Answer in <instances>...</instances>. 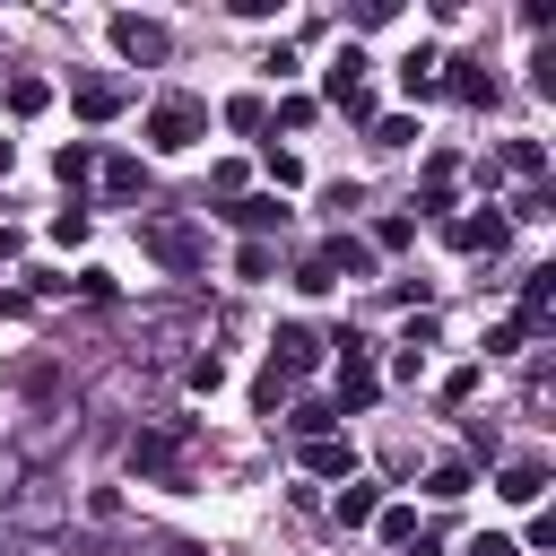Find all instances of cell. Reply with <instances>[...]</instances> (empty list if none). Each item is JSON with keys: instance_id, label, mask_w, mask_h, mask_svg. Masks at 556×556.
Instances as JSON below:
<instances>
[{"instance_id": "obj_10", "label": "cell", "mask_w": 556, "mask_h": 556, "mask_svg": "<svg viewBox=\"0 0 556 556\" xmlns=\"http://www.w3.org/2000/svg\"><path fill=\"white\" fill-rule=\"evenodd\" d=\"M304 469H313V478H356V443H348V434H313V443H304Z\"/></svg>"}, {"instance_id": "obj_6", "label": "cell", "mask_w": 556, "mask_h": 556, "mask_svg": "<svg viewBox=\"0 0 556 556\" xmlns=\"http://www.w3.org/2000/svg\"><path fill=\"white\" fill-rule=\"evenodd\" d=\"M113 52H122V61H165V26L139 17V9H122V17H113Z\"/></svg>"}, {"instance_id": "obj_25", "label": "cell", "mask_w": 556, "mask_h": 556, "mask_svg": "<svg viewBox=\"0 0 556 556\" xmlns=\"http://www.w3.org/2000/svg\"><path fill=\"white\" fill-rule=\"evenodd\" d=\"M52 174H61V182H70V191H78V182H87V174H96V148H87V139H70V148H61V156H52Z\"/></svg>"}, {"instance_id": "obj_36", "label": "cell", "mask_w": 556, "mask_h": 556, "mask_svg": "<svg viewBox=\"0 0 556 556\" xmlns=\"http://www.w3.org/2000/svg\"><path fill=\"white\" fill-rule=\"evenodd\" d=\"M400 348H417V356H426V348H434V313H408V330H400Z\"/></svg>"}, {"instance_id": "obj_31", "label": "cell", "mask_w": 556, "mask_h": 556, "mask_svg": "<svg viewBox=\"0 0 556 556\" xmlns=\"http://www.w3.org/2000/svg\"><path fill=\"white\" fill-rule=\"evenodd\" d=\"M408 243H417V226H408V217H382V226H374V243H365V252H408Z\"/></svg>"}, {"instance_id": "obj_29", "label": "cell", "mask_w": 556, "mask_h": 556, "mask_svg": "<svg viewBox=\"0 0 556 556\" xmlns=\"http://www.w3.org/2000/svg\"><path fill=\"white\" fill-rule=\"evenodd\" d=\"M261 122H269L261 96H226V130H261Z\"/></svg>"}, {"instance_id": "obj_30", "label": "cell", "mask_w": 556, "mask_h": 556, "mask_svg": "<svg viewBox=\"0 0 556 556\" xmlns=\"http://www.w3.org/2000/svg\"><path fill=\"white\" fill-rule=\"evenodd\" d=\"M408 139H417V113H382L374 122V148H408Z\"/></svg>"}, {"instance_id": "obj_27", "label": "cell", "mask_w": 556, "mask_h": 556, "mask_svg": "<svg viewBox=\"0 0 556 556\" xmlns=\"http://www.w3.org/2000/svg\"><path fill=\"white\" fill-rule=\"evenodd\" d=\"M43 104H52V87H43V78H9V113H17V122H26V113H43Z\"/></svg>"}, {"instance_id": "obj_7", "label": "cell", "mask_w": 556, "mask_h": 556, "mask_svg": "<svg viewBox=\"0 0 556 556\" xmlns=\"http://www.w3.org/2000/svg\"><path fill=\"white\" fill-rule=\"evenodd\" d=\"M443 235H452V252H504V243H513V217L486 208V217H452Z\"/></svg>"}, {"instance_id": "obj_28", "label": "cell", "mask_w": 556, "mask_h": 556, "mask_svg": "<svg viewBox=\"0 0 556 556\" xmlns=\"http://www.w3.org/2000/svg\"><path fill=\"white\" fill-rule=\"evenodd\" d=\"M182 382H191V391H200V400H208V391H217V382H226V356H217V348H208V356H191V365H182Z\"/></svg>"}, {"instance_id": "obj_23", "label": "cell", "mask_w": 556, "mask_h": 556, "mask_svg": "<svg viewBox=\"0 0 556 556\" xmlns=\"http://www.w3.org/2000/svg\"><path fill=\"white\" fill-rule=\"evenodd\" d=\"M287 400H295V382H287L278 365H261V382H252V408H261V417H278Z\"/></svg>"}, {"instance_id": "obj_5", "label": "cell", "mask_w": 556, "mask_h": 556, "mask_svg": "<svg viewBox=\"0 0 556 556\" xmlns=\"http://www.w3.org/2000/svg\"><path fill=\"white\" fill-rule=\"evenodd\" d=\"M374 391H382V374H374V356H365V339H339V417H356V408H374Z\"/></svg>"}, {"instance_id": "obj_39", "label": "cell", "mask_w": 556, "mask_h": 556, "mask_svg": "<svg viewBox=\"0 0 556 556\" xmlns=\"http://www.w3.org/2000/svg\"><path fill=\"white\" fill-rule=\"evenodd\" d=\"M513 547H556V513H530V530H521Z\"/></svg>"}, {"instance_id": "obj_16", "label": "cell", "mask_w": 556, "mask_h": 556, "mask_svg": "<svg viewBox=\"0 0 556 556\" xmlns=\"http://www.w3.org/2000/svg\"><path fill=\"white\" fill-rule=\"evenodd\" d=\"M96 182H104L113 200H139V191H148V165H139V156H104V165H96Z\"/></svg>"}, {"instance_id": "obj_14", "label": "cell", "mask_w": 556, "mask_h": 556, "mask_svg": "<svg viewBox=\"0 0 556 556\" xmlns=\"http://www.w3.org/2000/svg\"><path fill=\"white\" fill-rule=\"evenodd\" d=\"M330 513H339V530H365V521L382 513V486H365V478H348V486L330 495Z\"/></svg>"}, {"instance_id": "obj_38", "label": "cell", "mask_w": 556, "mask_h": 556, "mask_svg": "<svg viewBox=\"0 0 556 556\" xmlns=\"http://www.w3.org/2000/svg\"><path fill=\"white\" fill-rule=\"evenodd\" d=\"M469 391H478V365H452V374H443V400H452V408H460V400H469Z\"/></svg>"}, {"instance_id": "obj_1", "label": "cell", "mask_w": 556, "mask_h": 556, "mask_svg": "<svg viewBox=\"0 0 556 556\" xmlns=\"http://www.w3.org/2000/svg\"><path fill=\"white\" fill-rule=\"evenodd\" d=\"M182 460H191V426H139V434H130V478L182 486Z\"/></svg>"}, {"instance_id": "obj_34", "label": "cell", "mask_w": 556, "mask_h": 556, "mask_svg": "<svg viewBox=\"0 0 556 556\" xmlns=\"http://www.w3.org/2000/svg\"><path fill=\"white\" fill-rule=\"evenodd\" d=\"M513 217H556V191H547V182H530V191L513 200Z\"/></svg>"}, {"instance_id": "obj_26", "label": "cell", "mask_w": 556, "mask_h": 556, "mask_svg": "<svg viewBox=\"0 0 556 556\" xmlns=\"http://www.w3.org/2000/svg\"><path fill=\"white\" fill-rule=\"evenodd\" d=\"M87 235H96V217H87L78 200H70V208H52V243H61V252H70V243H87Z\"/></svg>"}, {"instance_id": "obj_32", "label": "cell", "mask_w": 556, "mask_h": 556, "mask_svg": "<svg viewBox=\"0 0 556 556\" xmlns=\"http://www.w3.org/2000/svg\"><path fill=\"white\" fill-rule=\"evenodd\" d=\"M295 287H304V295H330L339 278H330V261H321V252H304V261H295Z\"/></svg>"}, {"instance_id": "obj_2", "label": "cell", "mask_w": 556, "mask_h": 556, "mask_svg": "<svg viewBox=\"0 0 556 556\" xmlns=\"http://www.w3.org/2000/svg\"><path fill=\"white\" fill-rule=\"evenodd\" d=\"M139 252L165 261V269H200V261H208V235L182 226V217H139Z\"/></svg>"}, {"instance_id": "obj_13", "label": "cell", "mask_w": 556, "mask_h": 556, "mask_svg": "<svg viewBox=\"0 0 556 556\" xmlns=\"http://www.w3.org/2000/svg\"><path fill=\"white\" fill-rule=\"evenodd\" d=\"M547 313H556V269H530V278H521V339L547 330Z\"/></svg>"}, {"instance_id": "obj_21", "label": "cell", "mask_w": 556, "mask_h": 556, "mask_svg": "<svg viewBox=\"0 0 556 556\" xmlns=\"http://www.w3.org/2000/svg\"><path fill=\"white\" fill-rule=\"evenodd\" d=\"M495 165H504V174H521V182H539V174H547V148H539V139H504V156H495Z\"/></svg>"}, {"instance_id": "obj_37", "label": "cell", "mask_w": 556, "mask_h": 556, "mask_svg": "<svg viewBox=\"0 0 556 556\" xmlns=\"http://www.w3.org/2000/svg\"><path fill=\"white\" fill-rule=\"evenodd\" d=\"M486 356H521V321H495L486 330Z\"/></svg>"}, {"instance_id": "obj_22", "label": "cell", "mask_w": 556, "mask_h": 556, "mask_svg": "<svg viewBox=\"0 0 556 556\" xmlns=\"http://www.w3.org/2000/svg\"><path fill=\"white\" fill-rule=\"evenodd\" d=\"M321 261H330V278H339V269H348V278H365V269H374V252H365L356 235H330V243H321Z\"/></svg>"}, {"instance_id": "obj_24", "label": "cell", "mask_w": 556, "mask_h": 556, "mask_svg": "<svg viewBox=\"0 0 556 556\" xmlns=\"http://www.w3.org/2000/svg\"><path fill=\"white\" fill-rule=\"evenodd\" d=\"M374 530H382V547H417V513H408V504H382Z\"/></svg>"}, {"instance_id": "obj_18", "label": "cell", "mask_w": 556, "mask_h": 556, "mask_svg": "<svg viewBox=\"0 0 556 556\" xmlns=\"http://www.w3.org/2000/svg\"><path fill=\"white\" fill-rule=\"evenodd\" d=\"M452 182H460V165H452V156H426V182H417V208H452Z\"/></svg>"}, {"instance_id": "obj_41", "label": "cell", "mask_w": 556, "mask_h": 556, "mask_svg": "<svg viewBox=\"0 0 556 556\" xmlns=\"http://www.w3.org/2000/svg\"><path fill=\"white\" fill-rule=\"evenodd\" d=\"M9 156H17V148H9V139H0V174H9Z\"/></svg>"}, {"instance_id": "obj_33", "label": "cell", "mask_w": 556, "mask_h": 556, "mask_svg": "<svg viewBox=\"0 0 556 556\" xmlns=\"http://www.w3.org/2000/svg\"><path fill=\"white\" fill-rule=\"evenodd\" d=\"M269 269H278L269 243H243V252H235V278H269Z\"/></svg>"}, {"instance_id": "obj_40", "label": "cell", "mask_w": 556, "mask_h": 556, "mask_svg": "<svg viewBox=\"0 0 556 556\" xmlns=\"http://www.w3.org/2000/svg\"><path fill=\"white\" fill-rule=\"evenodd\" d=\"M469 556H521V547H513L504 530H478V539H469Z\"/></svg>"}, {"instance_id": "obj_11", "label": "cell", "mask_w": 556, "mask_h": 556, "mask_svg": "<svg viewBox=\"0 0 556 556\" xmlns=\"http://www.w3.org/2000/svg\"><path fill=\"white\" fill-rule=\"evenodd\" d=\"M495 495H504V504H539V495H547V460H504V469H495Z\"/></svg>"}, {"instance_id": "obj_4", "label": "cell", "mask_w": 556, "mask_h": 556, "mask_svg": "<svg viewBox=\"0 0 556 556\" xmlns=\"http://www.w3.org/2000/svg\"><path fill=\"white\" fill-rule=\"evenodd\" d=\"M200 130H208V113H200L191 96H165V104H148V148H156V156H182Z\"/></svg>"}, {"instance_id": "obj_12", "label": "cell", "mask_w": 556, "mask_h": 556, "mask_svg": "<svg viewBox=\"0 0 556 556\" xmlns=\"http://www.w3.org/2000/svg\"><path fill=\"white\" fill-rule=\"evenodd\" d=\"M70 104H78L87 122H113V113H122V78H70Z\"/></svg>"}, {"instance_id": "obj_35", "label": "cell", "mask_w": 556, "mask_h": 556, "mask_svg": "<svg viewBox=\"0 0 556 556\" xmlns=\"http://www.w3.org/2000/svg\"><path fill=\"white\" fill-rule=\"evenodd\" d=\"M269 182H278V191H295V182H304V165H295L287 148H269Z\"/></svg>"}, {"instance_id": "obj_15", "label": "cell", "mask_w": 556, "mask_h": 556, "mask_svg": "<svg viewBox=\"0 0 556 556\" xmlns=\"http://www.w3.org/2000/svg\"><path fill=\"white\" fill-rule=\"evenodd\" d=\"M226 217H235V226H243V235H252V243H261V235H278V226H287V208H278V191H269V200H226Z\"/></svg>"}, {"instance_id": "obj_3", "label": "cell", "mask_w": 556, "mask_h": 556, "mask_svg": "<svg viewBox=\"0 0 556 556\" xmlns=\"http://www.w3.org/2000/svg\"><path fill=\"white\" fill-rule=\"evenodd\" d=\"M321 96H330L348 122H374V87H365V52H356V43H339V52H330V70H321Z\"/></svg>"}, {"instance_id": "obj_8", "label": "cell", "mask_w": 556, "mask_h": 556, "mask_svg": "<svg viewBox=\"0 0 556 556\" xmlns=\"http://www.w3.org/2000/svg\"><path fill=\"white\" fill-rule=\"evenodd\" d=\"M269 365H278V374H287V382H295V374H313V365H321V339H313V330H304V321H287V330H278V339H269Z\"/></svg>"}, {"instance_id": "obj_20", "label": "cell", "mask_w": 556, "mask_h": 556, "mask_svg": "<svg viewBox=\"0 0 556 556\" xmlns=\"http://www.w3.org/2000/svg\"><path fill=\"white\" fill-rule=\"evenodd\" d=\"M469 486H478V478H469V460H434V469H426V495H434V504H460Z\"/></svg>"}, {"instance_id": "obj_9", "label": "cell", "mask_w": 556, "mask_h": 556, "mask_svg": "<svg viewBox=\"0 0 556 556\" xmlns=\"http://www.w3.org/2000/svg\"><path fill=\"white\" fill-rule=\"evenodd\" d=\"M434 70H443V52H434V43H408V61H400V96H408V104L443 96V87H434Z\"/></svg>"}, {"instance_id": "obj_19", "label": "cell", "mask_w": 556, "mask_h": 556, "mask_svg": "<svg viewBox=\"0 0 556 556\" xmlns=\"http://www.w3.org/2000/svg\"><path fill=\"white\" fill-rule=\"evenodd\" d=\"M287 426L313 443V434H339V408H330V400H287Z\"/></svg>"}, {"instance_id": "obj_17", "label": "cell", "mask_w": 556, "mask_h": 556, "mask_svg": "<svg viewBox=\"0 0 556 556\" xmlns=\"http://www.w3.org/2000/svg\"><path fill=\"white\" fill-rule=\"evenodd\" d=\"M434 87H452L460 104H486V96H495V78H486V61H452V78H434Z\"/></svg>"}]
</instances>
